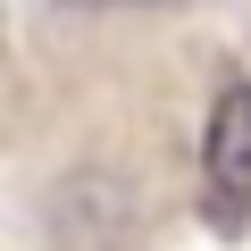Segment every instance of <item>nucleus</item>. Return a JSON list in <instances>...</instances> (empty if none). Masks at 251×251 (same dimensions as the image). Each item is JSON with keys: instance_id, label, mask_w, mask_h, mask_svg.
Returning <instances> with one entry per match:
<instances>
[{"instance_id": "obj_1", "label": "nucleus", "mask_w": 251, "mask_h": 251, "mask_svg": "<svg viewBox=\"0 0 251 251\" xmlns=\"http://www.w3.org/2000/svg\"><path fill=\"white\" fill-rule=\"evenodd\" d=\"M201 184H209V209L218 218H243L251 209V84H218V109H209V134H201Z\"/></svg>"}, {"instance_id": "obj_2", "label": "nucleus", "mask_w": 251, "mask_h": 251, "mask_svg": "<svg viewBox=\"0 0 251 251\" xmlns=\"http://www.w3.org/2000/svg\"><path fill=\"white\" fill-rule=\"evenodd\" d=\"M92 193H84V176L50 201V243L59 251H126V234H134V201H126L117 184L100 193V209H84Z\"/></svg>"}]
</instances>
